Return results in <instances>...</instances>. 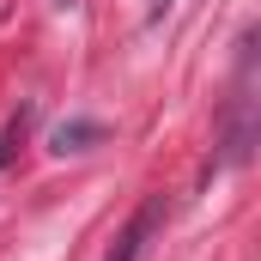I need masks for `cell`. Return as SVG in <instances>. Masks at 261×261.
Here are the masks:
<instances>
[{"label":"cell","mask_w":261,"mask_h":261,"mask_svg":"<svg viewBox=\"0 0 261 261\" xmlns=\"http://www.w3.org/2000/svg\"><path fill=\"white\" fill-rule=\"evenodd\" d=\"M158 213H164V200H146L140 213L128 219V231L116 237V249H110V261H140V249H146V237L158 231Z\"/></svg>","instance_id":"obj_1"},{"label":"cell","mask_w":261,"mask_h":261,"mask_svg":"<svg viewBox=\"0 0 261 261\" xmlns=\"http://www.w3.org/2000/svg\"><path fill=\"white\" fill-rule=\"evenodd\" d=\"M97 140H103V122H61L49 146H55V152H91Z\"/></svg>","instance_id":"obj_2"},{"label":"cell","mask_w":261,"mask_h":261,"mask_svg":"<svg viewBox=\"0 0 261 261\" xmlns=\"http://www.w3.org/2000/svg\"><path fill=\"white\" fill-rule=\"evenodd\" d=\"M24 122H31V110H18V116L6 122V134H0V164H6V158H12V146L24 140Z\"/></svg>","instance_id":"obj_3"},{"label":"cell","mask_w":261,"mask_h":261,"mask_svg":"<svg viewBox=\"0 0 261 261\" xmlns=\"http://www.w3.org/2000/svg\"><path fill=\"white\" fill-rule=\"evenodd\" d=\"M152 12H158V18H164V12H170V0H152Z\"/></svg>","instance_id":"obj_4"}]
</instances>
